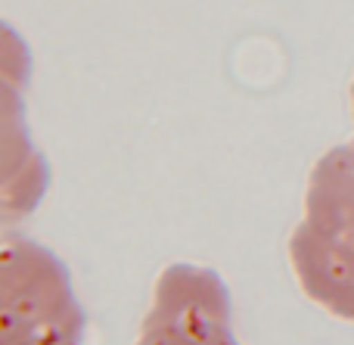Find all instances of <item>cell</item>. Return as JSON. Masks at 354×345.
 <instances>
[{
    "instance_id": "6da1fadb",
    "label": "cell",
    "mask_w": 354,
    "mask_h": 345,
    "mask_svg": "<svg viewBox=\"0 0 354 345\" xmlns=\"http://www.w3.org/2000/svg\"><path fill=\"white\" fill-rule=\"evenodd\" d=\"M286 249L299 290L333 317L354 324V140L314 162Z\"/></svg>"
},
{
    "instance_id": "7a4b0ae2",
    "label": "cell",
    "mask_w": 354,
    "mask_h": 345,
    "mask_svg": "<svg viewBox=\"0 0 354 345\" xmlns=\"http://www.w3.org/2000/svg\"><path fill=\"white\" fill-rule=\"evenodd\" d=\"M87 317L68 268L22 236L0 246V345H81Z\"/></svg>"
},
{
    "instance_id": "3957f363",
    "label": "cell",
    "mask_w": 354,
    "mask_h": 345,
    "mask_svg": "<svg viewBox=\"0 0 354 345\" xmlns=\"http://www.w3.org/2000/svg\"><path fill=\"white\" fill-rule=\"evenodd\" d=\"M134 345H239L221 274L199 265H168L153 286Z\"/></svg>"
},
{
    "instance_id": "277c9868",
    "label": "cell",
    "mask_w": 354,
    "mask_h": 345,
    "mask_svg": "<svg viewBox=\"0 0 354 345\" xmlns=\"http://www.w3.org/2000/svg\"><path fill=\"white\" fill-rule=\"evenodd\" d=\"M351 112H354V81H351Z\"/></svg>"
}]
</instances>
